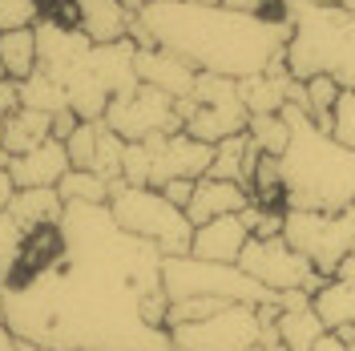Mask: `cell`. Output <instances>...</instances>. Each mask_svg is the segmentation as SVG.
<instances>
[{"label": "cell", "mask_w": 355, "mask_h": 351, "mask_svg": "<svg viewBox=\"0 0 355 351\" xmlns=\"http://www.w3.org/2000/svg\"><path fill=\"white\" fill-rule=\"evenodd\" d=\"M133 44H157L182 57L198 73H222L243 81L287 57L291 21L283 17H246L226 4L190 0H146L130 21Z\"/></svg>", "instance_id": "6da1fadb"}, {"label": "cell", "mask_w": 355, "mask_h": 351, "mask_svg": "<svg viewBox=\"0 0 355 351\" xmlns=\"http://www.w3.org/2000/svg\"><path fill=\"white\" fill-rule=\"evenodd\" d=\"M291 142L283 166V210H347L355 206V150L339 146L299 105H283Z\"/></svg>", "instance_id": "7a4b0ae2"}, {"label": "cell", "mask_w": 355, "mask_h": 351, "mask_svg": "<svg viewBox=\"0 0 355 351\" xmlns=\"http://www.w3.org/2000/svg\"><path fill=\"white\" fill-rule=\"evenodd\" d=\"M287 73L307 81L331 73L343 89H355V12L327 4H299L291 12Z\"/></svg>", "instance_id": "3957f363"}, {"label": "cell", "mask_w": 355, "mask_h": 351, "mask_svg": "<svg viewBox=\"0 0 355 351\" xmlns=\"http://www.w3.org/2000/svg\"><path fill=\"white\" fill-rule=\"evenodd\" d=\"M110 214L125 234L154 242L166 259L190 255L194 222L186 219L182 206H174V202L162 194V190H154V186H117L113 198H110Z\"/></svg>", "instance_id": "277c9868"}, {"label": "cell", "mask_w": 355, "mask_h": 351, "mask_svg": "<svg viewBox=\"0 0 355 351\" xmlns=\"http://www.w3.org/2000/svg\"><path fill=\"white\" fill-rule=\"evenodd\" d=\"M162 286L170 299H190V295H206V299H222V303H246V307H270L279 295L254 283L243 266L230 263H206L194 255H174L162 259Z\"/></svg>", "instance_id": "5b68a950"}, {"label": "cell", "mask_w": 355, "mask_h": 351, "mask_svg": "<svg viewBox=\"0 0 355 351\" xmlns=\"http://www.w3.org/2000/svg\"><path fill=\"white\" fill-rule=\"evenodd\" d=\"M178 117H182V133L198 137L206 146H218L234 133H246V126H250V113L239 97V81L222 77V73H198L194 93L178 101Z\"/></svg>", "instance_id": "8992f818"}, {"label": "cell", "mask_w": 355, "mask_h": 351, "mask_svg": "<svg viewBox=\"0 0 355 351\" xmlns=\"http://www.w3.org/2000/svg\"><path fill=\"white\" fill-rule=\"evenodd\" d=\"M283 239L327 279L355 250V206H347V210H283Z\"/></svg>", "instance_id": "52a82bcc"}, {"label": "cell", "mask_w": 355, "mask_h": 351, "mask_svg": "<svg viewBox=\"0 0 355 351\" xmlns=\"http://www.w3.org/2000/svg\"><path fill=\"white\" fill-rule=\"evenodd\" d=\"M121 142H150L157 133H182V117H178V101L170 93L154 85H137L110 97L105 117H101Z\"/></svg>", "instance_id": "ba28073f"}, {"label": "cell", "mask_w": 355, "mask_h": 351, "mask_svg": "<svg viewBox=\"0 0 355 351\" xmlns=\"http://www.w3.org/2000/svg\"><path fill=\"white\" fill-rule=\"evenodd\" d=\"M166 331L174 339V351H250L263 335V307L226 303L198 323H178Z\"/></svg>", "instance_id": "9c48e42d"}, {"label": "cell", "mask_w": 355, "mask_h": 351, "mask_svg": "<svg viewBox=\"0 0 355 351\" xmlns=\"http://www.w3.org/2000/svg\"><path fill=\"white\" fill-rule=\"evenodd\" d=\"M239 266H243L254 283H263L266 291H275V295H283V291H307V295H315L323 286V275L283 234H275V239H250L243 250V259H239Z\"/></svg>", "instance_id": "30bf717a"}, {"label": "cell", "mask_w": 355, "mask_h": 351, "mask_svg": "<svg viewBox=\"0 0 355 351\" xmlns=\"http://www.w3.org/2000/svg\"><path fill=\"white\" fill-rule=\"evenodd\" d=\"M146 150H150V186L154 190H162L174 178L198 182L210 174V162H214V146H206L190 133H157L146 142Z\"/></svg>", "instance_id": "8fae6325"}, {"label": "cell", "mask_w": 355, "mask_h": 351, "mask_svg": "<svg viewBox=\"0 0 355 351\" xmlns=\"http://www.w3.org/2000/svg\"><path fill=\"white\" fill-rule=\"evenodd\" d=\"M61 21L77 24L93 44H117L130 41L133 12L121 0H69V12H57Z\"/></svg>", "instance_id": "7c38bea8"}, {"label": "cell", "mask_w": 355, "mask_h": 351, "mask_svg": "<svg viewBox=\"0 0 355 351\" xmlns=\"http://www.w3.org/2000/svg\"><path fill=\"white\" fill-rule=\"evenodd\" d=\"M133 73H137L141 85L162 89V93H170L174 101L190 97V93H194V81H198V69L186 65L182 57L166 53V49H157V44H137V53H133Z\"/></svg>", "instance_id": "4fadbf2b"}, {"label": "cell", "mask_w": 355, "mask_h": 351, "mask_svg": "<svg viewBox=\"0 0 355 351\" xmlns=\"http://www.w3.org/2000/svg\"><path fill=\"white\" fill-rule=\"evenodd\" d=\"M311 307L323 319V327L335 335L355 327V255H347L335 266V275L323 279V286L311 295Z\"/></svg>", "instance_id": "5bb4252c"}, {"label": "cell", "mask_w": 355, "mask_h": 351, "mask_svg": "<svg viewBox=\"0 0 355 351\" xmlns=\"http://www.w3.org/2000/svg\"><path fill=\"white\" fill-rule=\"evenodd\" d=\"M254 239L250 234V222L243 214H226V219L202 222L194 226V242H190V255L194 259H206V263H230L239 266L246 242Z\"/></svg>", "instance_id": "9a60e30c"}, {"label": "cell", "mask_w": 355, "mask_h": 351, "mask_svg": "<svg viewBox=\"0 0 355 351\" xmlns=\"http://www.w3.org/2000/svg\"><path fill=\"white\" fill-rule=\"evenodd\" d=\"M275 331L287 351H315V343L327 335L323 319L315 315L307 291H283L279 295V311H275Z\"/></svg>", "instance_id": "2e32d148"}, {"label": "cell", "mask_w": 355, "mask_h": 351, "mask_svg": "<svg viewBox=\"0 0 355 351\" xmlns=\"http://www.w3.org/2000/svg\"><path fill=\"white\" fill-rule=\"evenodd\" d=\"M254 198L243 182H226V178H198L194 182V198L186 206V219L202 226V222L226 219V214H243Z\"/></svg>", "instance_id": "e0dca14e"}, {"label": "cell", "mask_w": 355, "mask_h": 351, "mask_svg": "<svg viewBox=\"0 0 355 351\" xmlns=\"http://www.w3.org/2000/svg\"><path fill=\"white\" fill-rule=\"evenodd\" d=\"M69 154H65V142L49 137L41 150L33 154H21L8 162V174L17 182V190H57V182L69 174Z\"/></svg>", "instance_id": "ac0fdd59"}, {"label": "cell", "mask_w": 355, "mask_h": 351, "mask_svg": "<svg viewBox=\"0 0 355 351\" xmlns=\"http://www.w3.org/2000/svg\"><path fill=\"white\" fill-rule=\"evenodd\" d=\"M291 85H295V77L287 73V57L283 61H275L270 69L263 73H250L239 81V97H243V105L250 117H263V113H283V105L291 101Z\"/></svg>", "instance_id": "d6986e66"}, {"label": "cell", "mask_w": 355, "mask_h": 351, "mask_svg": "<svg viewBox=\"0 0 355 351\" xmlns=\"http://www.w3.org/2000/svg\"><path fill=\"white\" fill-rule=\"evenodd\" d=\"M65 214V198L57 190H17L8 202V219L21 226V234H41L49 226H57Z\"/></svg>", "instance_id": "ffe728a7"}, {"label": "cell", "mask_w": 355, "mask_h": 351, "mask_svg": "<svg viewBox=\"0 0 355 351\" xmlns=\"http://www.w3.org/2000/svg\"><path fill=\"white\" fill-rule=\"evenodd\" d=\"M53 137V117L41 110H21L8 113V121H4V137H0V150L8 157H21V154H33V150H41L44 142Z\"/></svg>", "instance_id": "44dd1931"}, {"label": "cell", "mask_w": 355, "mask_h": 351, "mask_svg": "<svg viewBox=\"0 0 355 351\" xmlns=\"http://www.w3.org/2000/svg\"><path fill=\"white\" fill-rule=\"evenodd\" d=\"M263 157V150L250 142V133H234L214 146V162H210V174L206 178H226V182H250L254 174V162Z\"/></svg>", "instance_id": "7402d4cb"}, {"label": "cell", "mask_w": 355, "mask_h": 351, "mask_svg": "<svg viewBox=\"0 0 355 351\" xmlns=\"http://www.w3.org/2000/svg\"><path fill=\"white\" fill-rule=\"evenodd\" d=\"M37 73V28L0 33V77L24 81Z\"/></svg>", "instance_id": "603a6c76"}, {"label": "cell", "mask_w": 355, "mask_h": 351, "mask_svg": "<svg viewBox=\"0 0 355 351\" xmlns=\"http://www.w3.org/2000/svg\"><path fill=\"white\" fill-rule=\"evenodd\" d=\"M57 194L65 198V202H81V206H110V182L101 174H93V170H69L61 182H57Z\"/></svg>", "instance_id": "cb8c5ba5"}, {"label": "cell", "mask_w": 355, "mask_h": 351, "mask_svg": "<svg viewBox=\"0 0 355 351\" xmlns=\"http://www.w3.org/2000/svg\"><path fill=\"white\" fill-rule=\"evenodd\" d=\"M21 85V105H28V110H41L49 113V117H57V113H65L69 110V97H65V89L57 85L49 73H33V77H24V81H17Z\"/></svg>", "instance_id": "d4e9b609"}, {"label": "cell", "mask_w": 355, "mask_h": 351, "mask_svg": "<svg viewBox=\"0 0 355 351\" xmlns=\"http://www.w3.org/2000/svg\"><path fill=\"white\" fill-rule=\"evenodd\" d=\"M246 190L254 198V206H283V166H279V157H270V154L259 157Z\"/></svg>", "instance_id": "484cf974"}, {"label": "cell", "mask_w": 355, "mask_h": 351, "mask_svg": "<svg viewBox=\"0 0 355 351\" xmlns=\"http://www.w3.org/2000/svg\"><path fill=\"white\" fill-rule=\"evenodd\" d=\"M303 89H307V117L319 130H327V126H331V110H335V101H339V93H343V85L335 81L331 73H319V77H307Z\"/></svg>", "instance_id": "4316f807"}, {"label": "cell", "mask_w": 355, "mask_h": 351, "mask_svg": "<svg viewBox=\"0 0 355 351\" xmlns=\"http://www.w3.org/2000/svg\"><path fill=\"white\" fill-rule=\"evenodd\" d=\"M246 133H250V142H254L263 154H270V157H283V150H287V142H291V126H287V117H283V113L250 117Z\"/></svg>", "instance_id": "83f0119b"}, {"label": "cell", "mask_w": 355, "mask_h": 351, "mask_svg": "<svg viewBox=\"0 0 355 351\" xmlns=\"http://www.w3.org/2000/svg\"><path fill=\"white\" fill-rule=\"evenodd\" d=\"M121 157H125V142L101 121V130H97V154H93V174H101L105 182H121Z\"/></svg>", "instance_id": "f1b7e54d"}, {"label": "cell", "mask_w": 355, "mask_h": 351, "mask_svg": "<svg viewBox=\"0 0 355 351\" xmlns=\"http://www.w3.org/2000/svg\"><path fill=\"white\" fill-rule=\"evenodd\" d=\"M97 130H101V121H77V130L65 137V154H69V166L73 170H93Z\"/></svg>", "instance_id": "f546056e"}, {"label": "cell", "mask_w": 355, "mask_h": 351, "mask_svg": "<svg viewBox=\"0 0 355 351\" xmlns=\"http://www.w3.org/2000/svg\"><path fill=\"white\" fill-rule=\"evenodd\" d=\"M44 17V0H0V33L33 28Z\"/></svg>", "instance_id": "4dcf8cb0"}, {"label": "cell", "mask_w": 355, "mask_h": 351, "mask_svg": "<svg viewBox=\"0 0 355 351\" xmlns=\"http://www.w3.org/2000/svg\"><path fill=\"white\" fill-rule=\"evenodd\" d=\"M327 133H331L339 146L355 150V89H343V93H339V101H335V110H331V126H327Z\"/></svg>", "instance_id": "1f68e13d"}, {"label": "cell", "mask_w": 355, "mask_h": 351, "mask_svg": "<svg viewBox=\"0 0 355 351\" xmlns=\"http://www.w3.org/2000/svg\"><path fill=\"white\" fill-rule=\"evenodd\" d=\"M12 110H21V85L8 81V77H0V137H4V121H8Z\"/></svg>", "instance_id": "d6a6232c"}, {"label": "cell", "mask_w": 355, "mask_h": 351, "mask_svg": "<svg viewBox=\"0 0 355 351\" xmlns=\"http://www.w3.org/2000/svg\"><path fill=\"white\" fill-rule=\"evenodd\" d=\"M162 194L170 198L174 206H182V210H186V206H190V198H194V182H186V178H174V182H166V186H162Z\"/></svg>", "instance_id": "836d02e7"}, {"label": "cell", "mask_w": 355, "mask_h": 351, "mask_svg": "<svg viewBox=\"0 0 355 351\" xmlns=\"http://www.w3.org/2000/svg\"><path fill=\"white\" fill-rule=\"evenodd\" d=\"M12 194H17V182H12V174H8V170H0V214L8 210Z\"/></svg>", "instance_id": "e575fe53"}, {"label": "cell", "mask_w": 355, "mask_h": 351, "mask_svg": "<svg viewBox=\"0 0 355 351\" xmlns=\"http://www.w3.org/2000/svg\"><path fill=\"white\" fill-rule=\"evenodd\" d=\"M315 351H347V339H343V335H335V331H327V335L315 343Z\"/></svg>", "instance_id": "d590c367"}, {"label": "cell", "mask_w": 355, "mask_h": 351, "mask_svg": "<svg viewBox=\"0 0 355 351\" xmlns=\"http://www.w3.org/2000/svg\"><path fill=\"white\" fill-rule=\"evenodd\" d=\"M17 343H21V339H17V331L8 327V323H4V315H0V351H17Z\"/></svg>", "instance_id": "8d00e7d4"}, {"label": "cell", "mask_w": 355, "mask_h": 351, "mask_svg": "<svg viewBox=\"0 0 355 351\" xmlns=\"http://www.w3.org/2000/svg\"><path fill=\"white\" fill-rule=\"evenodd\" d=\"M311 4H327V8H347V12H355V0H311Z\"/></svg>", "instance_id": "74e56055"}, {"label": "cell", "mask_w": 355, "mask_h": 351, "mask_svg": "<svg viewBox=\"0 0 355 351\" xmlns=\"http://www.w3.org/2000/svg\"><path fill=\"white\" fill-rule=\"evenodd\" d=\"M275 4H279V8H283V12H287V21H291V12H295V8H299V4H307V0H275Z\"/></svg>", "instance_id": "f35d334b"}, {"label": "cell", "mask_w": 355, "mask_h": 351, "mask_svg": "<svg viewBox=\"0 0 355 351\" xmlns=\"http://www.w3.org/2000/svg\"><path fill=\"white\" fill-rule=\"evenodd\" d=\"M17 351H49V348H41V343H28V339H21V343H17Z\"/></svg>", "instance_id": "ab89813d"}, {"label": "cell", "mask_w": 355, "mask_h": 351, "mask_svg": "<svg viewBox=\"0 0 355 351\" xmlns=\"http://www.w3.org/2000/svg\"><path fill=\"white\" fill-rule=\"evenodd\" d=\"M8 162H12V157H8L4 150H0V170H8Z\"/></svg>", "instance_id": "60d3db41"}, {"label": "cell", "mask_w": 355, "mask_h": 351, "mask_svg": "<svg viewBox=\"0 0 355 351\" xmlns=\"http://www.w3.org/2000/svg\"><path fill=\"white\" fill-rule=\"evenodd\" d=\"M343 339H347V343H355V327H352V331H343Z\"/></svg>", "instance_id": "b9f144b4"}, {"label": "cell", "mask_w": 355, "mask_h": 351, "mask_svg": "<svg viewBox=\"0 0 355 351\" xmlns=\"http://www.w3.org/2000/svg\"><path fill=\"white\" fill-rule=\"evenodd\" d=\"M347 351H355V343H347Z\"/></svg>", "instance_id": "7bdbcfd3"}]
</instances>
